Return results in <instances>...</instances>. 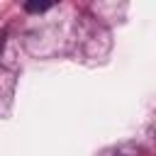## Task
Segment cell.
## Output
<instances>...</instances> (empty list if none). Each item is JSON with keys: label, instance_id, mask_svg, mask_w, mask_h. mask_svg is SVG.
<instances>
[{"label": "cell", "instance_id": "1", "mask_svg": "<svg viewBox=\"0 0 156 156\" xmlns=\"http://www.w3.org/2000/svg\"><path fill=\"white\" fill-rule=\"evenodd\" d=\"M49 7H51V2H37V0H29V2L24 5L27 12H44V10H49Z\"/></svg>", "mask_w": 156, "mask_h": 156}]
</instances>
